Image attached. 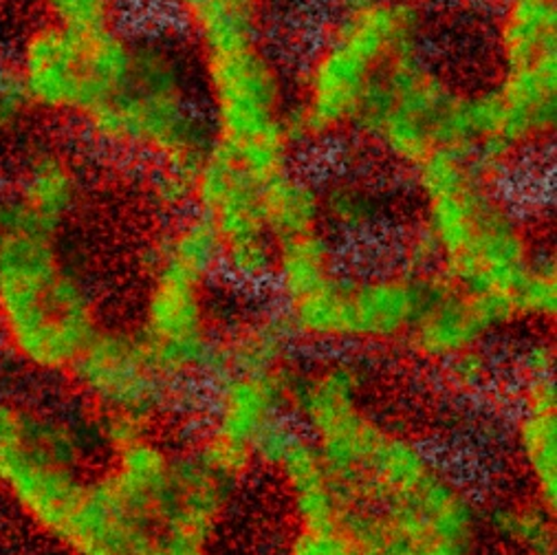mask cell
<instances>
[{
	"mask_svg": "<svg viewBox=\"0 0 557 555\" xmlns=\"http://www.w3.org/2000/svg\"><path fill=\"white\" fill-rule=\"evenodd\" d=\"M285 388L275 373H238L230 378L214 406V434L251 447L256 439L283 417Z\"/></svg>",
	"mask_w": 557,
	"mask_h": 555,
	"instance_id": "16",
	"label": "cell"
},
{
	"mask_svg": "<svg viewBox=\"0 0 557 555\" xmlns=\"http://www.w3.org/2000/svg\"><path fill=\"white\" fill-rule=\"evenodd\" d=\"M333 275L335 254L318 230L277 245L271 281L285 305L322 287Z\"/></svg>",
	"mask_w": 557,
	"mask_h": 555,
	"instance_id": "19",
	"label": "cell"
},
{
	"mask_svg": "<svg viewBox=\"0 0 557 555\" xmlns=\"http://www.w3.org/2000/svg\"><path fill=\"white\" fill-rule=\"evenodd\" d=\"M557 313V271L548 258H533L531 269L516 294V318L555 320Z\"/></svg>",
	"mask_w": 557,
	"mask_h": 555,
	"instance_id": "22",
	"label": "cell"
},
{
	"mask_svg": "<svg viewBox=\"0 0 557 555\" xmlns=\"http://www.w3.org/2000/svg\"><path fill=\"white\" fill-rule=\"evenodd\" d=\"M201 289L203 285L161 264L148 289L139 337L170 380L214 361Z\"/></svg>",
	"mask_w": 557,
	"mask_h": 555,
	"instance_id": "10",
	"label": "cell"
},
{
	"mask_svg": "<svg viewBox=\"0 0 557 555\" xmlns=\"http://www.w3.org/2000/svg\"><path fill=\"white\" fill-rule=\"evenodd\" d=\"M423 27L425 16L414 0H363L339 10L302 73L292 111L296 141H324L355 128L380 73L421 49Z\"/></svg>",
	"mask_w": 557,
	"mask_h": 555,
	"instance_id": "2",
	"label": "cell"
},
{
	"mask_svg": "<svg viewBox=\"0 0 557 555\" xmlns=\"http://www.w3.org/2000/svg\"><path fill=\"white\" fill-rule=\"evenodd\" d=\"M458 98L460 92L417 49L380 73L357 128L395 161L414 168L449 146Z\"/></svg>",
	"mask_w": 557,
	"mask_h": 555,
	"instance_id": "7",
	"label": "cell"
},
{
	"mask_svg": "<svg viewBox=\"0 0 557 555\" xmlns=\"http://www.w3.org/2000/svg\"><path fill=\"white\" fill-rule=\"evenodd\" d=\"M494 90L503 118V135L511 155L544 141L555 131L557 60L503 71Z\"/></svg>",
	"mask_w": 557,
	"mask_h": 555,
	"instance_id": "15",
	"label": "cell"
},
{
	"mask_svg": "<svg viewBox=\"0 0 557 555\" xmlns=\"http://www.w3.org/2000/svg\"><path fill=\"white\" fill-rule=\"evenodd\" d=\"M135 58V34L120 23L71 27L49 18L29 25L12 60L34 113L82 122L126 79Z\"/></svg>",
	"mask_w": 557,
	"mask_h": 555,
	"instance_id": "6",
	"label": "cell"
},
{
	"mask_svg": "<svg viewBox=\"0 0 557 555\" xmlns=\"http://www.w3.org/2000/svg\"><path fill=\"white\" fill-rule=\"evenodd\" d=\"M163 3H165L168 8H172V10L181 16L183 12H188L190 8H195L197 3H201V0H163Z\"/></svg>",
	"mask_w": 557,
	"mask_h": 555,
	"instance_id": "28",
	"label": "cell"
},
{
	"mask_svg": "<svg viewBox=\"0 0 557 555\" xmlns=\"http://www.w3.org/2000/svg\"><path fill=\"white\" fill-rule=\"evenodd\" d=\"M71 378L102 415L111 445L144 434L165 406L170 382L139 335L104 329L86 346Z\"/></svg>",
	"mask_w": 557,
	"mask_h": 555,
	"instance_id": "8",
	"label": "cell"
},
{
	"mask_svg": "<svg viewBox=\"0 0 557 555\" xmlns=\"http://www.w3.org/2000/svg\"><path fill=\"white\" fill-rule=\"evenodd\" d=\"M518 447L533 479L537 505L557 514V408H522Z\"/></svg>",
	"mask_w": 557,
	"mask_h": 555,
	"instance_id": "20",
	"label": "cell"
},
{
	"mask_svg": "<svg viewBox=\"0 0 557 555\" xmlns=\"http://www.w3.org/2000/svg\"><path fill=\"white\" fill-rule=\"evenodd\" d=\"M98 307L62 258L55 236L3 225L0 348L34 375H71L100 333Z\"/></svg>",
	"mask_w": 557,
	"mask_h": 555,
	"instance_id": "1",
	"label": "cell"
},
{
	"mask_svg": "<svg viewBox=\"0 0 557 555\" xmlns=\"http://www.w3.org/2000/svg\"><path fill=\"white\" fill-rule=\"evenodd\" d=\"M34 115L16 64L0 55V144L16 137Z\"/></svg>",
	"mask_w": 557,
	"mask_h": 555,
	"instance_id": "24",
	"label": "cell"
},
{
	"mask_svg": "<svg viewBox=\"0 0 557 555\" xmlns=\"http://www.w3.org/2000/svg\"><path fill=\"white\" fill-rule=\"evenodd\" d=\"M75 163L55 148H38L18 163L0 199L3 225L55 236L73 217L79 199Z\"/></svg>",
	"mask_w": 557,
	"mask_h": 555,
	"instance_id": "11",
	"label": "cell"
},
{
	"mask_svg": "<svg viewBox=\"0 0 557 555\" xmlns=\"http://www.w3.org/2000/svg\"><path fill=\"white\" fill-rule=\"evenodd\" d=\"M0 236H3V219H0Z\"/></svg>",
	"mask_w": 557,
	"mask_h": 555,
	"instance_id": "29",
	"label": "cell"
},
{
	"mask_svg": "<svg viewBox=\"0 0 557 555\" xmlns=\"http://www.w3.org/2000/svg\"><path fill=\"white\" fill-rule=\"evenodd\" d=\"M212 146L258 181L289 170L296 144L285 75L258 42L203 51Z\"/></svg>",
	"mask_w": 557,
	"mask_h": 555,
	"instance_id": "4",
	"label": "cell"
},
{
	"mask_svg": "<svg viewBox=\"0 0 557 555\" xmlns=\"http://www.w3.org/2000/svg\"><path fill=\"white\" fill-rule=\"evenodd\" d=\"M79 124L111 152L159 161L185 188L212 146L210 124L197 111L178 49L157 36L135 34V58L126 79Z\"/></svg>",
	"mask_w": 557,
	"mask_h": 555,
	"instance_id": "3",
	"label": "cell"
},
{
	"mask_svg": "<svg viewBox=\"0 0 557 555\" xmlns=\"http://www.w3.org/2000/svg\"><path fill=\"white\" fill-rule=\"evenodd\" d=\"M283 357V340L269 329H253L240 337L232 350L238 373H275Z\"/></svg>",
	"mask_w": 557,
	"mask_h": 555,
	"instance_id": "27",
	"label": "cell"
},
{
	"mask_svg": "<svg viewBox=\"0 0 557 555\" xmlns=\"http://www.w3.org/2000/svg\"><path fill=\"white\" fill-rule=\"evenodd\" d=\"M260 183L214 146L199 159L188 181L201 219L219 238L223 269L253 285L269 281L277 249L260 214Z\"/></svg>",
	"mask_w": 557,
	"mask_h": 555,
	"instance_id": "9",
	"label": "cell"
},
{
	"mask_svg": "<svg viewBox=\"0 0 557 555\" xmlns=\"http://www.w3.org/2000/svg\"><path fill=\"white\" fill-rule=\"evenodd\" d=\"M159 264L206 285L219 269H223L221 245L214 230L203 219L185 223L163 245Z\"/></svg>",
	"mask_w": 557,
	"mask_h": 555,
	"instance_id": "21",
	"label": "cell"
},
{
	"mask_svg": "<svg viewBox=\"0 0 557 555\" xmlns=\"http://www.w3.org/2000/svg\"><path fill=\"white\" fill-rule=\"evenodd\" d=\"M42 18L71 27H107L120 21L126 0H36Z\"/></svg>",
	"mask_w": 557,
	"mask_h": 555,
	"instance_id": "23",
	"label": "cell"
},
{
	"mask_svg": "<svg viewBox=\"0 0 557 555\" xmlns=\"http://www.w3.org/2000/svg\"><path fill=\"white\" fill-rule=\"evenodd\" d=\"M227 481L206 470L197 458L176 460L172 496L159 535V553H206L225 509Z\"/></svg>",
	"mask_w": 557,
	"mask_h": 555,
	"instance_id": "12",
	"label": "cell"
},
{
	"mask_svg": "<svg viewBox=\"0 0 557 555\" xmlns=\"http://www.w3.org/2000/svg\"><path fill=\"white\" fill-rule=\"evenodd\" d=\"M258 206L264 227L275 245L315 232L322 214L318 190L292 170L260 183Z\"/></svg>",
	"mask_w": 557,
	"mask_h": 555,
	"instance_id": "18",
	"label": "cell"
},
{
	"mask_svg": "<svg viewBox=\"0 0 557 555\" xmlns=\"http://www.w3.org/2000/svg\"><path fill=\"white\" fill-rule=\"evenodd\" d=\"M503 322L509 318L500 307L449 285L434 296L423 294L408 333L425 357H460Z\"/></svg>",
	"mask_w": 557,
	"mask_h": 555,
	"instance_id": "14",
	"label": "cell"
},
{
	"mask_svg": "<svg viewBox=\"0 0 557 555\" xmlns=\"http://www.w3.org/2000/svg\"><path fill=\"white\" fill-rule=\"evenodd\" d=\"M206 470H210L212 474H216L219 479L232 483L236 479H240L249 468L253 458L251 447L240 445L232 439H225L221 434L210 432L206 436V441L201 443L197 456H195Z\"/></svg>",
	"mask_w": 557,
	"mask_h": 555,
	"instance_id": "25",
	"label": "cell"
},
{
	"mask_svg": "<svg viewBox=\"0 0 557 555\" xmlns=\"http://www.w3.org/2000/svg\"><path fill=\"white\" fill-rule=\"evenodd\" d=\"M88 488L71 425L47 410L0 399V496L12 511L64 546Z\"/></svg>",
	"mask_w": 557,
	"mask_h": 555,
	"instance_id": "5",
	"label": "cell"
},
{
	"mask_svg": "<svg viewBox=\"0 0 557 555\" xmlns=\"http://www.w3.org/2000/svg\"><path fill=\"white\" fill-rule=\"evenodd\" d=\"M423 294L404 275L342 281L339 342H384L406 335L419 313Z\"/></svg>",
	"mask_w": 557,
	"mask_h": 555,
	"instance_id": "13",
	"label": "cell"
},
{
	"mask_svg": "<svg viewBox=\"0 0 557 555\" xmlns=\"http://www.w3.org/2000/svg\"><path fill=\"white\" fill-rule=\"evenodd\" d=\"M555 516H550L540 505L535 509H513L503 516V531L516 544L533 553L555 551Z\"/></svg>",
	"mask_w": 557,
	"mask_h": 555,
	"instance_id": "26",
	"label": "cell"
},
{
	"mask_svg": "<svg viewBox=\"0 0 557 555\" xmlns=\"http://www.w3.org/2000/svg\"><path fill=\"white\" fill-rule=\"evenodd\" d=\"M496 49L503 71L557 60V0H500Z\"/></svg>",
	"mask_w": 557,
	"mask_h": 555,
	"instance_id": "17",
	"label": "cell"
}]
</instances>
